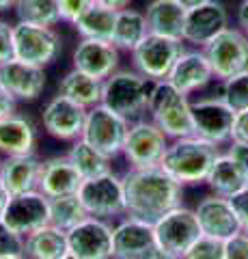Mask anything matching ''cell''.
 I'll use <instances>...</instances> for the list:
<instances>
[{
    "instance_id": "1",
    "label": "cell",
    "mask_w": 248,
    "mask_h": 259,
    "mask_svg": "<svg viewBox=\"0 0 248 259\" xmlns=\"http://www.w3.org/2000/svg\"><path fill=\"white\" fill-rule=\"evenodd\" d=\"M125 216L154 225L173 207L181 205V188L162 166L127 168L121 175Z\"/></svg>"
},
{
    "instance_id": "2",
    "label": "cell",
    "mask_w": 248,
    "mask_h": 259,
    "mask_svg": "<svg viewBox=\"0 0 248 259\" xmlns=\"http://www.w3.org/2000/svg\"><path fill=\"white\" fill-rule=\"evenodd\" d=\"M220 156V147L212 145L199 136H186V139L171 141L160 166L177 184L192 186L207 182L212 164Z\"/></svg>"
},
{
    "instance_id": "3",
    "label": "cell",
    "mask_w": 248,
    "mask_h": 259,
    "mask_svg": "<svg viewBox=\"0 0 248 259\" xmlns=\"http://www.w3.org/2000/svg\"><path fill=\"white\" fill-rule=\"evenodd\" d=\"M147 112H149L151 121H154L171 141L194 136L192 102L188 100L186 93H181L169 80H160V82L151 84Z\"/></svg>"
},
{
    "instance_id": "4",
    "label": "cell",
    "mask_w": 248,
    "mask_h": 259,
    "mask_svg": "<svg viewBox=\"0 0 248 259\" xmlns=\"http://www.w3.org/2000/svg\"><path fill=\"white\" fill-rule=\"evenodd\" d=\"M151 80L140 76L136 69H117L104 80L102 104L127 121H136L147 112Z\"/></svg>"
},
{
    "instance_id": "5",
    "label": "cell",
    "mask_w": 248,
    "mask_h": 259,
    "mask_svg": "<svg viewBox=\"0 0 248 259\" xmlns=\"http://www.w3.org/2000/svg\"><path fill=\"white\" fill-rule=\"evenodd\" d=\"M154 231L158 248L175 259H183L188 250L203 238L194 209L186 205H177L166 212L160 221L154 223Z\"/></svg>"
},
{
    "instance_id": "6",
    "label": "cell",
    "mask_w": 248,
    "mask_h": 259,
    "mask_svg": "<svg viewBox=\"0 0 248 259\" xmlns=\"http://www.w3.org/2000/svg\"><path fill=\"white\" fill-rule=\"evenodd\" d=\"M127 130H130V121L125 117L117 115L104 104H97L86 112L84 130L80 139H84L91 147H95L106 158L113 160L119 153H123Z\"/></svg>"
},
{
    "instance_id": "7",
    "label": "cell",
    "mask_w": 248,
    "mask_h": 259,
    "mask_svg": "<svg viewBox=\"0 0 248 259\" xmlns=\"http://www.w3.org/2000/svg\"><path fill=\"white\" fill-rule=\"evenodd\" d=\"M171 139L151 119H136L130 123L123 145V156L130 168H151L160 166Z\"/></svg>"
},
{
    "instance_id": "8",
    "label": "cell",
    "mask_w": 248,
    "mask_h": 259,
    "mask_svg": "<svg viewBox=\"0 0 248 259\" xmlns=\"http://www.w3.org/2000/svg\"><path fill=\"white\" fill-rule=\"evenodd\" d=\"M78 199L82 201L86 214L93 218H113L125 214V192L123 180L117 173H104L91 180H84L78 188Z\"/></svg>"
},
{
    "instance_id": "9",
    "label": "cell",
    "mask_w": 248,
    "mask_h": 259,
    "mask_svg": "<svg viewBox=\"0 0 248 259\" xmlns=\"http://www.w3.org/2000/svg\"><path fill=\"white\" fill-rule=\"evenodd\" d=\"M181 39H171L149 32L142 39V44L132 52V69H136L151 82H160V80L169 78L173 65L181 56Z\"/></svg>"
},
{
    "instance_id": "10",
    "label": "cell",
    "mask_w": 248,
    "mask_h": 259,
    "mask_svg": "<svg viewBox=\"0 0 248 259\" xmlns=\"http://www.w3.org/2000/svg\"><path fill=\"white\" fill-rule=\"evenodd\" d=\"M203 52L212 65L214 78L220 82L248 71V35L242 28H225L203 48Z\"/></svg>"
},
{
    "instance_id": "11",
    "label": "cell",
    "mask_w": 248,
    "mask_h": 259,
    "mask_svg": "<svg viewBox=\"0 0 248 259\" xmlns=\"http://www.w3.org/2000/svg\"><path fill=\"white\" fill-rule=\"evenodd\" d=\"M13 54L18 61L47 67L61 54V37L50 26L18 22L13 24Z\"/></svg>"
},
{
    "instance_id": "12",
    "label": "cell",
    "mask_w": 248,
    "mask_h": 259,
    "mask_svg": "<svg viewBox=\"0 0 248 259\" xmlns=\"http://www.w3.org/2000/svg\"><path fill=\"white\" fill-rule=\"evenodd\" d=\"M0 218L18 236L26 238L41 227L50 225V199L39 190L13 194L7 201Z\"/></svg>"
},
{
    "instance_id": "13",
    "label": "cell",
    "mask_w": 248,
    "mask_h": 259,
    "mask_svg": "<svg viewBox=\"0 0 248 259\" xmlns=\"http://www.w3.org/2000/svg\"><path fill=\"white\" fill-rule=\"evenodd\" d=\"M235 112L231 110L225 100L218 97H201L192 102V123H194V136L212 145L231 143V130H233Z\"/></svg>"
},
{
    "instance_id": "14",
    "label": "cell",
    "mask_w": 248,
    "mask_h": 259,
    "mask_svg": "<svg viewBox=\"0 0 248 259\" xmlns=\"http://www.w3.org/2000/svg\"><path fill=\"white\" fill-rule=\"evenodd\" d=\"M86 112L89 108L80 106L78 102L69 100L65 95H54L41 110L43 130L59 141H78L82 136Z\"/></svg>"
},
{
    "instance_id": "15",
    "label": "cell",
    "mask_w": 248,
    "mask_h": 259,
    "mask_svg": "<svg viewBox=\"0 0 248 259\" xmlns=\"http://www.w3.org/2000/svg\"><path fill=\"white\" fill-rule=\"evenodd\" d=\"M69 253L78 259H113V225L102 218H84L67 231Z\"/></svg>"
},
{
    "instance_id": "16",
    "label": "cell",
    "mask_w": 248,
    "mask_h": 259,
    "mask_svg": "<svg viewBox=\"0 0 248 259\" xmlns=\"http://www.w3.org/2000/svg\"><path fill=\"white\" fill-rule=\"evenodd\" d=\"M194 214L199 218L203 236L207 238L227 242L229 238H233L235 233L242 231V225H239V218L231 199L218 197L214 192L199 201V205L194 207Z\"/></svg>"
},
{
    "instance_id": "17",
    "label": "cell",
    "mask_w": 248,
    "mask_h": 259,
    "mask_svg": "<svg viewBox=\"0 0 248 259\" xmlns=\"http://www.w3.org/2000/svg\"><path fill=\"white\" fill-rule=\"evenodd\" d=\"M225 28H229V13L225 5L218 0H207L203 5L188 9L186 26H183V41L203 50Z\"/></svg>"
},
{
    "instance_id": "18",
    "label": "cell",
    "mask_w": 248,
    "mask_h": 259,
    "mask_svg": "<svg viewBox=\"0 0 248 259\" xmlns=\"http://www.w3.org/2000/svg\"><path fill=\"white\" fill-rule=\"evenodd\" d=\"M158 248L154 225L125 216L113 227V259H145Z\"/></svg>"
},
{
    "instance_id": "19",
    "label": "cell",
    "mask_w": 248,
    "mask_h": 259,
    "mask_svg": "<svg viewBox=\"0 0 248 259\" xmlns=\"http://www.w3.org/2000/svg\"><path fill=\"white\" fill-rule=\"evenodd\" d=\"M74 69H80L97 80H106L119 69L121 50L113 41H97V39H80L74 50Z\"/></svg>"
},
{
    "instance_id": "20",
    "label": "cell",
    "mask_w": 248,
    "mask_h": 259,
    "mask_svg": "<svg viewBox=\"0 0 248 259\" xmlns=\"http://www.w3.org/2000/svg\"><path fill=\"white\" fill-rule=\"evenodd\" d=\"M0 84L18 102H35L45 89V69L13 59L0 65Z\"/></svg>"
},
{
    "instance_id": "21",
    "label": "cell",
    "mask_w": 248,
    "mask_h": 259,
    "mask_svg": "<svg viewBox=\"0 0 248 259\" xmlns=\"http://www.w3.org/2000/svg\"><path fill=\"white\" fill-rule=\"evenodd\" d=\"M166 80L173 87H177L181 93L190 95L210 84L214 80V71L203 50H183Z\"/></svg>"
},
{
    "instance_id": "22",
    "label": "cell",
    "mask_w": 248,
    "mask_h": 259,
    "mask_svg": "<svg viewBox=\"0 0 248 259\" xmlns=\"http://www.w3.org/2000/svg\"><path fill=\"white\" fill-rule=\"evenodd\" d=\"M82 182V175L67 156H54L41 162L37 190L43 192L47 199H57L65 194H76Z\"/></svg>"
},
{
    "instance_id": "23",
    "label": "cell",
    "mask_w": 248,
    "mask_h": 259,
    "mask_svg": "<svg viewBox=\"0 0 248 259\" xmlns=\"http://www.w3.org/2000/svg\"><path fill=\"white\" fill-rule=\"evenodd\" d=\"M37 149V127L28 117L13 115L0 119V153L7 156H30Z\"/></svg>"
},
{
    "instance_id": "24",
    "label": "cell",
    "mask_w": 248,
    "mask_h": 259,
    "mask_svg": "<svg viewBox=\"0 0 248 259\" xmlns=\"http://www.w3.org/2000/svg\"><path fill=\"white\" fill-rule=\"evenodd\" d=\"M39 171H41V160L30 156H7L0 166V180L9 194H24L33 192L39 186Z\"/></svg>"
},
{
    "instance_id": "25",
    "label": "cell",
    "mask_w": 248,
    "mask_h": 259,
    "mask_svg": "<svg viewBox=\"0 0 248 259\" xmlns=\"http://www.w3.org/2000/svg\"><path fill=\"white\" fill-rule=\"evenodd\" d=\"M188 9L177 0H151L147 5L145 18L149 32L183 41V26H186Z\"/></svg>"
},
{
    "instance_id": "26",
    "label": "cell",
    "mask_w": 248,
    "mask_h": 259,
    "mask_svg": "<svg viewBox=\"0 0 248 259\" xmlns=\"http://www.w3.org/2000/svg\"><path fill=\"white\" fill-rule=\"evenodd\" d=\"M205 184L210 186L212 192L218 194V197L233 199L235 194H239L248 186V175L227 151L225 153L220 151V156L216 158V162L212 164V171L207 175Z\"/></svg>"
},
{
    "instance_id": "27",
    "label": "cell",
    "mask_w": 248,
    "mask_h": 259,
    "mask_svg": "<svg viewBox=\"0 0 248 259\" xmlns=\"http://www.w3.org/2000/svg\"><path fill=\"white\" fill-rule=\"evenodd\" d=\"M67 253V231L54 225H45L24 238V255L28 259H61Z\"/></svg>"
},
{
    "instance_id": "28",
    "label": "cell",
    "mask_w": 248,
    "mask_h": 259,
    "mask_svg": "<svg viewBox=\"0 0 248 259\" xmlns=\"http://www.w3.org/2000/svg\"><path fill=\"white\" fill-rule=\"evenodd\" d=\"M149 35V26H147V18L142 11L136 9H121L117 11V22H115V30H113V44L119 48L121 52H134L136 48L142 44V39Z\"/></svg>"
},
{
    "instance_id": "29",
    "label": "cell",
    "mask_w": 248,
    "mask_h": 259,
    "mask_svg": "<svg viewBox=\"0 0 248 259\" xmlns=\"http://www.w3.org/2000/svg\"><path fill=\"white\" fill-rule=\"evenodd\" d=\"M117 22V11L100 3H93L80 18L71 24L80 39H97V41H113V30Z\"/></svg>"
},
{
    "instance_id": "30",
    "label": "cell",
    "mask_w": 248,
    "mask_h": 259,
    "mask_svg": "<svg viewBox=\"0 0 248 259\" xmlns=\"http://www.w3.org/2000/svg\"><path fill=\"white\" fill-rule=\"evenodd\" d=\"M102 89H104L102 80L84 74L80 69H69L59 82V93L78 102L84 108H93L102 104Z\"/></svg>"
},
{
    "instance_id": "31",
    "label": "cell",
    "mask_w": 248,
    "mask_h": 259,
    "mask_svg": "<svg viewBox=\"0 0 248 259\" xmlns=\"http://www.w3.org/2000/svg\"><path fill=\"white\" fill-rule=\"evenodd\" d=\"M67 158L71 160V164L78 168V173L82 175V180H91V177H97V175L113 171V164H110L113 160L106 158L95 147H91L84 139H78V141L71 143Z\"/></svg>"
},
{
    "instance_id": "32",
    "label": "cell",
    "mask_w": 248,
    "mask_h": 259,
    "mask_svg": "<svg viewBox=\"0 0 248 259\" xmlns=\"http://www.w3.org/2000/svg\"><path fill=\"white\" fill-rule=\"evenodd\" d=\"M13 11L18 15V22L35 24V26L54 28L59 22H63L59 0H18Z\"/></svg>"
},
{
    "instance_id": "33",
    "label": "cell",
    "mask_w": 248,
    "mask_h": 259,
    "mask_svg": "<svg viewBox=\"0 0 248 259\" xmlns=\"http://www.w3.org/2000/svg\"><path fill=\"white\" fill-rule=\"evenodd\" d=\"M84 218H89V214H86L82 201L78 199V194L50 199V225L59 227L63 231H71Z\"/></svg>"
},
{
    "instance_id": "34",
    "label": "cell",
    "mask_w": 248,
    "mask_h": 259,
    "mask_svg": "<svg viewBox=\"0 0 248 259\" xmlns=\"http://www.w3.org/2000/svg\"><path fill=\"white\" fill-rule=\"evenodd\" d=\"M220 97L233 112L248 110V71L222 80Z\"/></svg>"
},
{
    "instance_id": "35",
    "label": "cell",
    "mask_w": 248,
    "mask_h": 259,
    "mask_svg": "<svg viewBox=\"0 0 248 259\" xmlns=\"http://www.w3.org/2000/svg\"><path fill=\"white\" fill-rule=\"evenodd\" d=\"M183 259H225V242L203 236Z\"/></svg>"
},
{
    "instance_id": "36",
    "label": "cell",
    "mask_w": 248,
    "mask_h": 259,
    "mask_svg": "<svg viewBox=\"0 0 248 259\" xmlns=\"http://www.w3.org/2000/svg\"><path fill=\"white\" fill-rule=\"evenodd\" d=\"M22 253H24V238L18 236L13 229H9L0 218V259Z\"/></svg>"
},
{
    "instance_id": "37",
    "label": "cell",
    "mask_w": 248,
    "mask_h": 259,
    "mask_svg": "<svg viewBox=\"0 0 248 259\" xmlns=\"http://www.w3.org/2000/svg\"><path fill=\"white\" fill-rule=\"evenodd\" d=\"M93 3H95V0H59V5H61V20L74 24Z\"/></svg>"
},
{
    "instance_id": "38",
    "label": "cell",
    "mask_w": 248,
    "mask_h": 259,
    "mask_svg": "<svg viewBox=\"0 0 248 259\" xmlns=\"http://www.w3.org/2000/svg\"><path fill=\"white\" fill-rule=\"evenodd\" d=\"M225 259H248V233L239 231L225 242Z\"/></svg>"
},
{
    "instance_id": "39",
    "label": "cell",
    "mask_w": 248,
    "mask_h": 259,
    "mask_svg": "<svg viewBox=\"0 0 248 259\" xmlns=\"http://www.w3.org/2000/svg\"><path fill=\"white\" fill-rule=\"evenodd\" d=\"M15 59L13 54V26L0 20V65Z\"/></svg>"
},
{
    "instance_id": "40",
    "label": "cell",
    "mask_w": 248,
    "mask_h": 259,
    "mask_svg": "<svg viewBox=\"0 0 248 259\" xmlns=\"http://www.w3.org/2000/svg\"><path fill=\"white\" fill-rule=\"evenodd\" d=\"M231 143H244V145H248V110L235 112L233 130H231Z\"/></svg>"
},
{
    "instance_id": "41",
    "label": "cell",
    "mask_w": 248,
    "mask_h": 259,
    "mask_svg": "<svg viewBox=\"0 0 248 259\" xmlns=\"http://www.w3.org/2000/svg\"><path fill=\"white\" fill-rule=\"evenodd\" d=\"M231 203H233L235 212H237L239 225H242V231L248 233V186L239 194H235V197L231 199Z\"/></svg>"
},
{
    "instance_id": "42",
    "label": "cell",
    "mask_w": 248,
    "mask_h": 259,
    "mask_svg": "<svg viewBox=\"0 0 248 259\" xmlns=\"http://www.w3.org/2000/svg\"><path fill=\"white\" fill-rule=\"evenodd\" d=\"M227 153L244 168V173L248 175V145H244V143H229Z\"/></svg>"
},
{
    "instance_id": "43",
    "label": "cell",
    "mask_w": 248,
    "mask_h": 259,
    "mask_svg": "<svg viewBox=\"0 0 248 259\" xmlns=\"http://www.w3.org/2000/svg\"><path fill=\"white\" fill-rule=\"evenodd\" d=\"M15 106H18V100H15V97L9 91H7L3 84H0V119L13 115Z\"/></svg>"
},
{
    "instance_id": "44",
    "label": "cell",
    "mask_w": 248,
    "mask_h": 259,
    "mask_svg": "<svg viewBox=\"0 0 248 259\" xmlns=\"http://www.w3.org/2000/svg\"><path fill=\"white\" fill-rule=\"evenodd\" d=\"M237 24H239V28H242L248 35V0H244V3L239 5V9H237Z\"/></svg>"
},
{
    "instance_id": "45",
    "label": "cell",
    "mask_w": 248,
    "mask_h": 259,
    "mask_svg": "<svg viewBox=\"0 0 248 259\" xmlns=\"http://www.w3.org/2000/svg\"><path fill=\"white\" fill-rule=\"evenodd\" d=\"M95 3L110 7V9H115V11H121V9H127V7L132 5V0H95Z\"/></svg>"
},
{
    "instance_id": "46",
    "label": "cell",
    "mask_w": 248,
    "mask_h": 259,
    "mask_svg": "<svg viewBox=\"0 0 248 259\" xmlns=\"http://www.w3.org/2000/svg\"><path fill=\"white\" fill-rule=\"evenodd\" d=\"M9 190L5 188V184H3V180H0V214H3V209H5V205H7V201H9Z\"/></svg>"
},
{
    "instance_id": "47",
    "label": "cell",
    "mask_w": 248,
    "mask_h": 259,
    "mask_svg": "<svg viewBox=\"0 0 248 259\" xmlns=\"http://www.w3.org/2000/svg\"><path fill=\"white\" fill-rule=\"evenodd\" d=\"M145 259H175V257H171V255H166L164 250H160V248H156L154 253H151L149 257H145Z\"/></svg>"
},
{
    "instance_id": "48",
    "label": "cell",
    "mask_w": 248,
    "mask_h": 259,
    "mask_svg": "<svg viewBox=\"0 0 248 259\" xmlns=\"http://www.w3.org/2000/svg\"><path fill=\"white\" fill-rule=\"evenodd\" d=\"M179 5H183L186 9H192V7H199V5H203V3H207V0H177Z\"/></svg>"
},
{
    "instance_id": "49",
    "label": "cell",
    "mask_w": 248,
    "mask_h": 259,
    "mask_svg": "<svg viewBox=\"0 0 248 259\" xmlns=\"http://www.w3.org/2000/svg\"><path fill=\"white\" fill-rule=\"evenodd\" d=\"M18 0H0V11H9V9H15Z\"/></svg>"
},
{
    "instance_id": "50",
    "label": "cell",
    "mask_w": 248,
    "mask_h": 259,
    "mask_svg": "<svg viewBox=\"0 0 248 259\" xmlns=\"http://www.w3.org/2000/svg\"><path fill=\"white\" fill-rule=\"evenodd\" d=\"M3 259H28V257L22 253V255H11V257H3Z\"/></svg>"
},
{
    "instance_id": "51",
    "label": "cell",
    "mask_w": 248,
    "mask_h": 259,
    "mask_svg": "<svg viewBox=\"0 0 248 259\" xmlns=\"http://www.w3.org/2000/svg\"><path fill=\"white\" fill-rule=\"evenodd\" d=\"M61 259H78V257H76V255H71V253H67V255H63Z\"/></svg>"
},
{
    "instance_id": "52",
    "label": "cell",
    "mask_w": 248,
    "mask_h": 259,
    "mask_svg": "<svg viewBox=\"0 0 248 259\" xmlns=\"http://www.w3.org/2000/svg\"><path fill=\"white\" fill-rule=\"evenodd\" d=\"M3 160H5V156H3V153H0V166H3Z\"/></svg>"
}]
</instances>
